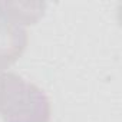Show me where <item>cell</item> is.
<instances>
[{"mask_svg":"<svg viewBox=\"0 0 122 122\" xmlns=\"http://www.w3.org/2000/svg\"><path fill=\"white\" fill-rule=\"evenodd\" d=\"M27 46L26 29L0 15V71L7 69L23 55Z\"/></svg>","mask_w":122,"mask_h":122,"instance_id":"2","label":"cell"},{"mask_svg":"<svg viewBox=\"0 0 122 122\" xmlns=\"http://www.w3.org/2000/svg\"><path fill=\"white\" fill-rule=\"evenodd\" d=\"M0 115L5 122H49L50 103L36 85L7 72L0 92Z\"/></svg>","mask_w":122,"mask_h":122,"instance_id":"1","label":"cell"},{"mask_svg":"<svg viewBox=\"0 0 122 122\" xmlns=\"http://www.w3.org/2000/svg\"><path fill=\"white\" fill-rule=\"evenodd\" d=\"M45 3H0V15L9 17L10 20L26 26L36 23L43 15Z\"/></svg>","mask_w":122,"mask_h":122,"instance_id":"3","label":"cell"},{"mask_svg":"<svg viewBox=\"0 0 122 122\" xmlns=\"http://www.w3.org/2000/svg\"><path fill=\"white\" fill-rule=\"evenodd\" d=\"M3 75H5V72L0 71V92H2V85H3Z\"/></svg>","mask_w":122,"mask_h":122,"instance_id":"4","label":"cell"}]
</instances>
